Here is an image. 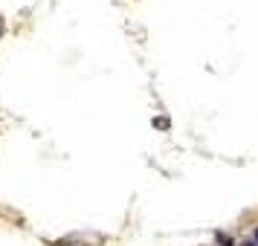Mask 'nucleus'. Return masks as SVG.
Segmentation results:
<instances>
[{"instance_id": "obj_1", "label": "nucleus", "mask_w": 258, "mask_h": 246, "mask_svg": "<svg viewBox=\"0 0 258 246\" xmlns=\"http://www.w3.org/2000/svg\"><path fill=\"white\" fill-rule=\"evenodd\" d=\"M61 246H70V243H61Z\"/></svg>"}, {"instance_id": "obj_3", "label": "nucleus", "mask_w": 258, "mask_h": 246, "mask_svg": "<svg viewBox=\"0 0 258 246\" xmlns=\"http://www.w3.org/2000/svg\"><path fill=\"white\" fill-rule=\"evenodd\" d=\"M244 246H249V243H244Z\"/></svg>"}, {"instance_id": "obj_2", "label": "nucleus", "mask_w": 258, "mask_h": 246, "mask_svg": "<svg viewBox=\"0 0 258 246\" xmlns=\"http://www.w3.org/2000/svg\"><path fill=\"white\" fill-rule=\"evenodd\" d=\"M255 240H258V232H255Z\"/></svg>"}]
</instances>
